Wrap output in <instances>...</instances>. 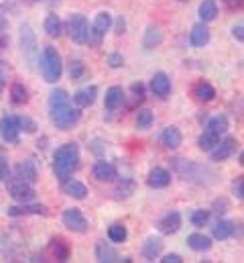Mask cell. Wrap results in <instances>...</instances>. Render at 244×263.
Segmentation results:
<instances>
[{"label":"cell","instance_id":"obj_33","mask_svg":"<svg viewBox=\"0 0 244 263\" xmlns=\"http://www.w3.org/2000/svg\"><path fill=\"white\" fill-rule=\"evenodd\" d=\"M208 129L218 133V135H224V133L228 131V117H226V115H216V117H212V119L208 121Z\"/></svg>","mask_w":244,"mask_h":263},{"label":"cell","instance_id":"obj_29","mask_svg":"<svg viewBox=\"0 0 244 263\" xmlns=\"http://www.w3.org/2000/svg\"><path fill=\"white\" fill-rule=\"evenodd\" d=\"M96 257H98V261H102V263H112L118 259L116 251H114L108 243H104V241H100V243L96 245Z\"/></svg>","mask_w":244,"mask_h":263},{"label":"cell","instance_id":"obj_37","mask_svg":"<svg viewBox=\"0 0 244 263\" xmlns=\"http://www.w3.org/2000/svg\"><path fill=\"white\" fill-rule=\"evenodd\" d=\"M63 104H69V96L65 90H53L49 94V108H55V106H63Z\"/></svg>","mask_w":244,"mask_h":263},{"label":"cell","instance_id":"obj_41","mask_svg":"<svg viewBox=\"0 0 244 263\" xmlns=\"http://www.w3.org/2000/svg\"><path fill=\"white\" fill-rule=\"evenodd\" d=\"M18 127H21V131H25V133L37 131V123H35L33 119H29V117H18Z\"/></svg>","mask_w":244,"mask_h":263},{"label":"cell","instance_id":"obj_32","mask_svg":"<svg viewBox=\"0 0 244 263\" xmlns=\"http://www.w3.org/2000/svg\"><path fill=\"white\" fill-rule=\"evenodd\" d=\"M126 237H128V231H126V227H124V224L114 222V224H110V227H108V239H110L112 243H124V241H126Z\"/></svg>","mask_w":244,"mask_h":263},{"label":"cell","instance_id":"obj_28","mask_svg":"<svg viewBox=\"0 0 244 263\" xmlns=\"http://www.w3.org/2000/svg\"><path fill=\"white\" fill-rule=\"evenodd\" d=\"M218 141H220V135L214 131H210V129L206 127L204 133L199 135V139H197V147H199L201 151H208V153H210V151L218 145Z\"/></svg>","mask_w":244,"mask_h":263},{"label":"cell","instance_id":"obj_4","mask_svg":"<svg viewBox=\"0 0 244 263\" xmlns=\"http://www.w3.org/2000/svg\"><path fill=\"white\" fill-rule=\"evenodd\" d=\"M6 186H8V194L14 198L16 202H33L35 200V190L31 184L23 182L18 176H8L6 180Z\"/></svg>","mask_w":244,"mask_h":263},{"label":"cell","instance_id":"obj_15","mask_svg":"<svg viewBox=\"0 0 244 263\" xmlns=\"http://www.w3.org/2000/svg\"><path fill=\"white\" fill-rule=\"evenodd\" d=\"M14 176H18L23 182H27V184H31V186H33V184L39 180V172H37L35 161H33V159L21 161V163L16 165V170H14Z\"/></svg>","mask_w":244,"mask_h":263},{"label":"cell","instance_id":"obj_12","mask_svg":"<svg viewBox=\"0 0 244 263\" xmlns=\"http://www.w3.org/2000/svg\"><path fill=\"white\" fill-rule=\"evenodd\" d=\"M151 92L155 96H159V98H167L171 94V80H169V76L163 73V71L155 73L151 78Z\"/></svg>","mask_w":244,"mask_h":263},{"label":"cell","instance_id":"obj_46","mask_svg":"<svg viewBox=\"0 0 244 263\" xmlns=\"http://www.w3.org/2000/svg\"><path fill=\"white\" fill-rule=\"evenodd\" d=\"M130 90H132V94H134L138 100H143V98H145V86H143L140 82H134V84L130 86Z\"/></svg>","mask_w":244,"mask_h":263},{"label":"cell","instance_id":"obj_52","mask_svg":"<svg viewBox=\"0 0 244 263\" xmlns=\"http://www.w3.org/2000/svg\"><path fill=\"white\" fill-rule=\"evenodd\" d=\"M4 29H6V18L0 14V33H4Z\"/></svg>","mask_w":244,"mask_h":263},{"label":"cell","instance_id":"obj_13","mask_svg":"<svg viewBox=\"0 0 244 263\" xmlns=\"http://www.w3.org/2000/svg\"><path fill=\"white\" fill-rule=\"evenodd\" d=\"M8 216L16 218V216H29V214H47V208L43 204H33V202H23L21 206H10L6 210Z\"/></svg>","mask_w":244,"mask_h":263},{"label":"cell","instance_id":"obj_48","mask_svg":"<svg viewBox=\"0 0 244 263\" xmlns=\"http://www.w3.org/2000/svg\"><path fill=\"white\" fill-rule=\"evenodd\" d=\"M163 263H181V255H177V253H169V255H165L163 259H161Z\"/></svg>","mask_w":244,"mask_h":263},{"label":"cell","instance_id":"obj_11","mask_svg":"<svg viewBox=\"0 0 244 263\" xmlns=\"http://www.w3.org/2000/svg\"><path fill=\"white\" fill-rule=\"evenodd\" d=\"M157 229L161 235H175L179 229H181V214L177 210L173 212H167L159 222H157Z\"/></svg>","mask_w":244,"mask_h":263},{"label":"cell","instance_id":"obj_35","mask_svg":"<svg viewBox=\"0 0 244 263\" xmlns=\"http://www.w3.org/2000/svg\"><path fill=\"white\" fill-rule=\"evenodd\" d=\"M132 192H134V182L126 178V180H122L120 184L116 186V190H114V198H116V200H126Z\"/></svg>","mask_w":244,"mask_h":263},{"label":"cell","instance_id":"obj_24","mask_svg":"<svg viewBox=\"0 0 244 263\" xmlns=\"http://www.w3.org/2000/svg\"><path fill=\"white\" fill-rule=\"evenodd\" d=\"M49 249H51V255H53L57 261H67L69 255H71V247H69V243H67L65 239H61V237L51 241Z\"/></svg>","mask_w":244,"mask_h":263},{"label":"cell","instance_id":"obj_53","mask_svg":"<svg viewBox=\"0 0 244 263\" xmlns=\"http://www.w3.org/2000/svg\"><path fill=\"white\" fill-rule=\"evenodd\" d=\"M25 4H35V2H39V0H23Z\"/></svg>","mask_w":244,"mask_h":263},{"label":"cell","instance_id":"obj_14","mask_svg":"<svg viewBox=\"0 0 244 263\" xmlns=\"http://www.w3.org/2000/svg\"><path fill=\"white\" fill-rule=\"evenodd\" d=\"M96 98H98V88L96 86H86V88H79L73 94V104L77 108H88L96 102Z\"/></svg>","mask_w":244,"mask_h":263},{"label":"cell","instance_id":"obj_2","mask_svg":"<svg viewBox=\"0 0 244 263\" xmlns=\"http://www.w3.org/2000/svg\"><path fill=\"white\" fill-rule=\"evenodd\" d=\"M39 66H41V73H43V80L49 82V84H55L63 73V62H61L59 51L51 45L43 47L41 51V60H39Z\"/></svg>","mask_w":244,"mask_h":263},{"label":"cell","instance_id":"obj_39","mask_svg":"<svg viewBox=\"0 0 244 263\" xmlns=\"http://www.w3.org/2000/svg\"><path fill=\"white\" fill-rule=\"evenodd\" d=\"M102 39H104V35H102L100 31H96L94 27H88V37H86V43H90V47L98 49V47L102 45Z\"/></svg>","mask_w":244,"mask_h":263},{"label":"cell","instance_id":"obj_19","mask_svg":"<svg viewBox=\"0 0 244 263\" xmlns=\"http://www.w3.org/2000/svg\"><path fill=\"white\" fill-rule=\"evenodd\" d=\"M234 233H236V224H234L232 220H222V218H220V220L212 227V237L218 239V241H226V239H230Z\"/></svg>","mask_w":244,"mask_h":263},{"label":"cell","instance_id":"obj_51","mask_svg":"<svg viewBox=\"0 0 244 263\" xmlns=\"http://www.w3.org/2000/svg\"><path fill=\"white\" fill-rule=\"evenodd\" d=\"M242 178H240V180H238V182H236V184H234V194H236V198H238V200H242L244 198V194H242Z\"/></svg>","mask_w":244,"mask_h":263},{"label":"cell","instance_id":"obj_9","mask_svg":"<svg viewBox=\"0 0 244 263\" xmlns=\"http://www.w3.org/2000/svg\"><path fill=\"white\" fill-rule=\"evenodd\" d=\"M63 224L73 233H86V229H88V220L79 208H67L63 212Z\"/></svg>","mask_w":244,"mask_h":263},{"label":"cell","instance_id":"obj_18","mask_svg":"<svg viewBox=\"0 0 244 263\" xmlns=\"http://www.w3.org/2000/svg\"><path fill=\"white\" fill-rule=\"evenodd\" d=\"M92 174L98 182H112L116 178V170L108 161H96L94 167H92Z\"/></svg>","mask_w":244,"mask_h":263},{"label":"cell","instance_id":"obj_36","mask_svg":"<svg viewBox=\"0 0 244 263\" xmlns=\"http://www.w3.org/2000/svg\"><path fill=\"white\" fill-rule=\"evenodd\" d=\"M153 121H155V117H153V112H151L149 108H140V110H138V115H136V127H138V129H143V131L151 129Z\"/></svg>","mask_w":244,"mask_h":263},{"label":"cell","instance_id":"obj_45","mask_svg":"<svg viewBox=\"0 0 244 263\" xmlns=\"http://www.w3.org/2000/svg\"><path fill=\"white\" fill-rule=\"evenodd\" d=\"M214 212H216L218 216H222L224 212H228V202H226L224 198H220V200H216V202H214Z\"/></svg>","mask_w":244,"mask_h":263},{"label":"cell","instance_id":"obj_5","mask_svg":"<svg viewBox=\"0 0 244 263\" xmlns=\"http://www.w3.org/2000/svg\"><path fill=\"white\" fill-rule=\"evenodd\" d=\"M88 18L79 12H73L69 16V23H67V31H69V37L73 43L77 45H84L86 43V37H88Z\"/></svg>","mask_w":244,"mask_h":263},{"label":"cell","instance_id":"obj_50","mask_svg":"<svg viewBox=\"0 0 244 263\" xmlns=\"http://www.w3.org/2000/svg\"><path fill=\"white\" fill-rule=\"evenodd\" d=\"M244 27L242 25H236V27H234V29H232V35H234V37H236V39H238V41H240V43H242L244 41Z\"/></svg>","mask_w":244,"mask_h":263},{"label":"cell","instance_id":"obj_34","mask_svg":"<svg viewBox=\"0 0 244 263\" xmlns=\"http://www.w3.org/2000/svg\"><path fill=\"white\" fill-rule=\"evenodd\" d=\"M10 100H12V104H27V100H29V92H27V88L23 86V84H12V88H10Z\"/></svg>","mask_w":244,"mask_h":263},{"label":"cell","instance_id":"obj_23","mask_svg":"<svg viewBox=\"0 0 244 263\" xmlns=\"http://www.w3.org/2000/svg\"><path fill=\"white\" fill-rule=\"evenodd\" d=\"M161 249H163V241H161L159 237H149L147 243L143 245V257H145L147 261H153V259L159 257Z\"/></svg>","mask_w":244,"mask_h":263},{"label":"cell","instance_id":"obj_38","mask_svg":"<svg viewBox=\"0 0 244 263\" xmlns=\"http://www.w3.org/2000/svg\"><path fill=\"white\" fill-rule=\"evenodd\" d=\"M208 220H210V210H193L191 212V224L193 227H197V229H201V227H206L208 224Z\"/></svg>","mask_w":244,"mask_h":263},{"label":"cell","instance_id":"obj_16","mask_svg":"<svg viewBox=\"0 0 244 263\" xmlns=\"http://www.w3.org/2000/svg\"><path fill=\"white\" fill-rule=\"evenodd\" d=\"M147 184H149L151 188H155V190H159V188H167V186L171 184V174H169L167 170H163V167H155V170L149 172V176H147Z\"/></svg>","mask_w":244,"mask_h":263},{"label":"cell","instance_id":"obj_43","mask_svg":"<svg viewBox=\"0 0 244 263\" xmlns=\"http://www.w3.org/2000/svg\"><path fill=\"white\" fill-rule=\"evenodd\" d=\"M8 64L6 62H2L0 60V92L4 90V86H6V80H8Z\"/></svg>","mask_w":244,"mask_h":263},{"label":"cell","instance_id":"obj_22","mask_svg":"<svg viewBox=\"0 0 244 263\" xmlns=\"http://www.w3.org/2000/svg\"><path fill=\"white\" fill-rule=\"evenodd\" d=\"M187 245H189V249H193L197 253H204V251L212 249V239L201 235V233H193V235L187 237Z\"/></svg>","mask_w":244,"mask_h":263},{"label":"cell","instance_id":"obj_21","mask_svg":"<svg viewBox=\"0 0 244 263\" xmlns=\"http://www.w3.org/2000/svg\"><path fill=\"white\" fill-rule=\"evenodd\" d=\"M161 141H163V145L167 149H177V147H181L183 135L177 127H167L165 131L161 133Z\"/></svg>","mask_w":244,"mask_h":263},{"label":"cell","instance_id":"obj_44","mask_svg":"<svg viewBox=\"0 0 244 263\" xmlns=\"http://www.w3.org/2000/svg\"><path fill=\"white\" fill-rule=\"evenodd\" d=\"M8 176H10V170H8V163H6V159H4V155L0 153V182H6V180H8Z\"/></svg>","mask_w":244,"mask_h":263},{"label":"cell","instance_id":"obj_1","mask_svg":"<svg viewBox=\"0 0 244 263\" xmlns=\"http://www.w3.org/2000/svg\"><path fill=\"white\" fill-rule=\"evenodd\" d=\"M79 167V147L75 143H65L53 153V172L57 180L65 182Z\"/></svg>","mask_w":244,"mask_h":263},{"label":"cell","instance_id":"obj_47","mask_svg":"<svg viewBox=\"0 0 244 263\" xmlns=\"http://www.w3.org/2000/svg\"><path fill=\"white\" fill-rule=\"evenodd\" d=\"M114 33H116V35H124V33H126V21H124L122 16H118L116 23H114Z\"/></svg>","mask_w":244,"mask_h":263},{"label":"cell","instance_id":"obj_25","mask_svg":"<svg viewBox=\"0 0 244 263\" xmlns=\"http://www.w3.org/2000/svg\"><path fill=\"white\" fill-rule=\"evenodd\" d=\"M193 96L199 100V102H212L214 98H216V88L212 86V84H208V82H197L195 84V88H193Z\"/></svg>","mask_w":244,"mask_h":263},{"label":"cell","instance_id":"obj_20","mask_svg":"<svg viewBox=\"0 0 244 263\" xmlns=\"http://www.w3.org/2000/svg\"><path fill=\"white\" fill-rule=\"evenodd\" d=\"M63 194L69 198H75V200H84V198L88 196V188L79 180H69L67 178L63 182Z\"/></svg>","mask_w":244,"mask_h":263},{"label":"cell","instance_id":"obj_6","mask_svg":"<svg viewBox=\"0 0 244 263\" xmlns=\"http://www.w3.org/2000/svg\"><path fill=\"white\" fill-rule=\"evenodd\" d=\"M21 47H23V53L25 58L33 64L37 53H39V43H37V37L31 29V25H23L21 27Z\"/></svg>","mask_w":244,"mask_h":263},{"label":"cell","instance_id":"obj_8","mask_svg":"<svg viewBox=\"0 0 244 263\" xmlns=\"http://www.w3.org/2000/svg\"><path fill=\"white\" fill-rule=\"evenodd\" d=\"M236 149H238V141L234 137H226L224 141H218V145L210 151L212 161H226L236 153Z\"/></svg>","mask_w":244,"mask_h":263},{"label":"cell","instance_id":"obj_26","mask_svg":"<svg viewBox=\"0 0 244 263\" xmlns=\"http://www.w3.org/2000/svg\"><path fill=\"white\" fill-rule=\"evenodd\" d=\"M163 43V33L159 27H149L145 31V39H143V47L145 49H155Z\"/></svg>","mask_w":244,"mask_h":263},{"label":"cell","instance_id":"obj_31","mask_svg":"<svg viewBox=\"0 0 244 263\" xmlns=\"http://www.w3.org/2000/svg\"><path fill=\"white\" fill-rule=\"evenodd\" d=\"M45 31H47V35L49 37H61V33H63V23H61V18L57 14H47L45 16Z\"/></svg>","mask_w":244,"mask_h":263},{"label":"cell","instance_id":"obj_40","mask_svg":"<svg viewBox=\"0 0 244 263\" xmlns=\"http://www.w3.org/2000/svg\"><path fill=\"white\" fill-rule=\"evenodd\" d=\"M84 71H86V66H84L82 60H73L69 64V76H71V80H79L84 76Z\"/></svg>","mask_w":244,"mask_h":263},{"label":"cell","instance_id":"obj_10","mask_svg":"<svg viewBox=\"0 0 244 263\" xmlns=\"http://www.w3.org/2000/svg\"><path fill=\"white\" fill-rule=\"evenodd\" d=\"M210 43V29L206 23H195L191 27V33H189V45L195 47V49H204L206 45Z\"/></svg>","mask_w":244,"mask_h":263},{"label":"cell","instance_id":"obj_49","mask_svg":"<svg viewBox=\"0 0 244 263\" xmlns=\"http://www.w3.org/2000/svg\"><path fill=\"white\" fill-rule=\"evenodd\" d=\"M230 10H236V8H242V0H222Z\"/></svg>","mask_w":244,"mask_h":263},{"label":"cell","instance_id":"obj_27","mask_svg":"<svg viewBox=\"0 0 244 263\" xmlns=\"http://www.w3.org/2000/svg\"><path fill=\"white\" fill-rule=\"evenodd\" d=\"M197 14L201 18V23H212L218 16V4L216 0H204L197 8Z\"/></svg>","mask_w":244,"mask_h":263},{"label":"cell","instance_id":"obj_3","mask_svg":"<svg viewBox=\"0 0 244 263\" xmlns=\"http://www.w3.org/2000/svg\"><path fill=\"white\" fill-rule=\"evenodd\" d=\"M51 112H49V117H51V121H53V125L61 129V131H69V129H73L77 123H79V119H82V112H79V108L75 106H69V104H63V106H55V108H49Z\"/></svg>","mask_w":244,"mask_h":263},{"label":"cell","instance_id":"obj_42","mask_svg":"<svg viewBox=\"0 0 244 263\" xmlns=\"http://www.w3.org/2000/svg\"><path fill=\"white\" fill-rule=\"evenodd\" d=\"M108 66L114 67V69H118V67L124 66V58H122V53H118V51L110 53V55H108Z\"/></svg>","mask_w":244,"mask_h":263},{"label":"cell","instance_id":"obj_7","mask_svg":"<svg viewBox=\"0 0 244 263\" xmlns=\"http://www.w3.org/2000/svg\"><path fill=\"white\" fill-rule=\"evenodd\" d=\"M18 135H21V127H18V117L16 115H4L0 119V137L4 143H18Z\"/></svg>","mask_w":244,"mask_h":263},{"label":"cell","instance_id":"obj_30","mask_svg":"<svg viewBox=\"0 0 244 263\" xmlns=\"http://www.w3.org/2000/svg\"><path fill=\"white\" fill-rule=\"evenodd\" d=\"M92 27H94L96 31H100L102 35H106V31H110V29H112V14H110V12H106V10L98 12V14L94 16Z\"/></svg>","mask_w":244,"mask_h":263},{"label":"cell","instance_id":"obj_17","mask_svg":"<svg viewBox=\"0 0 244 263\" xmlns=\"http://www.w3.org/2000/svg\"><path fill=\"white\" fill-rule=\"evenodd\" d=\"M124 100H126L124 90H122L120 86H112V88H108V92H106L104 108H106V110H118L122 104H124Z\"/></svg>","mask_w":244,"mask_h":263}]
</instances>
